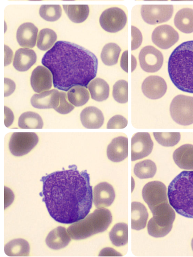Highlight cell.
<instances>
[{"label": "cell", "mask_w": 193, "mask_h": 257, "mask_svg": "<svg viewBox=\"0 0 193 257\" xmlns=\"http://www.w3.org/2000/svg\"><path fill=\"white\" fill-rule=\"evenodd\" d=\"M43 201L57 222L73 224L89 215L93 202L92 187L87 171L80 172L76 165L56 171L41 179Z\"/></svg>", "instance_id": "obj_1"}, {"label": "cell", "mask_w": 193, "mask_h": 257, "mask_svg": "<svg viewBox=\"0 0 193 257\" xmlns=\"http://www.w3.org/2000/svg\"><path fill=\"white\" fill-rule=\"evenodd\" d=\"M42 64L52 73L53 86L65 92L76 86L88 88L98 69L95 55L79 45L64 41L56 42L46 52Z\"/></svg>", "instance_id": "obj_2"}, {"label": "cell", "mask_w": 193, "mask_h": 257, "mask_svg": "<svg viewBox=\"0 0 193 257\" xmlns=\"http://www.w3.org/2000/svg\"><path fill=\"white\" fill-rule=\"evenodd\" d=\"M168 72L176 88L193 93V41L180 44L172 52L168 62Z\"/></svg>", "instance_id": "obj_3"}, {"label": "cell", "mask_w": 193, "mask_h": 257, "mask_svg": "<svg viewBox=\"0 0 193 257\" xmlns=\"http://www.w3.org/2000/svg\"><path fill=\"white\" fill-rule=\"evenodd\" d=\"M167 197L176 213L193 218V171H183L171 181Z\"/></svg>", "instance_id": "obj_4"}, {"label": "cell", "mask_w": 193, "mask_h": 257, "mask_svg": "<svg viewBox=\"0 0 193 257\" xmlns=\"http://www.w3.org/2000/svg\"><path fill=\"white\" fill-rule=\"evenodd\" d=\"M112 222V215L109 210L97 209L84 219L73 223L67 231L73 239H84L106 231Z\"/></svg>", "instance_id": "obj_5"}, {"label": "cell", "mask_w": 193, "mask_h": 257, "mask_svg": "<svg viewBox=\"0 0 193 257\" xmlns=\"http://www.w3.org/2000/svg\"><path fill=\"white\" fill-rule=\"evenodd\" d=\"M150 210L153 217L147 225L148 233L155 238L163 237L172 229L175 218V211L169 202L159 204Z\"/></svg>", "instance_id": "obj_6"}, {"label": "cell", "mask_w": 193, "mask_h": 257, "mask_svg": "<svg viewBox=\"0 0 193 257\" xmlns=\"http://www.w3.org/2000/svg\"><path fill=\"white\" fill-rule=\"evenodd\" d=\"M170 112L176 123L184 126L193 124V97L176 96L171 101Z\"/></svg>", "instance_id": "obj_7"}, {"label": "cell", "mask_w": 193, "mask_h": 257, "mask_svg": "<svg viewBox=\"0 0 193 257\" xmlns=\"http://www.w3.org/2000/svg\"><path fill=\"white\" fill-rule=\"evenodd\" d=\"M39 141L35 133H14L10 139V152L16 157L24 156L35 148Z\"/></svg>", "instance_id": "obj_8"}, {"label": "cell", "mask_w": 193, "mask_h": 257, "mask_svg": "<svg viewBox=\"0 0 193 257\" xmlns=\"http://www.w3.org/2000/svg\"><path fill=\"white\" fill-rule=\"evenodd\" d=\"M126 23L127 16L125 12L117 7L105 10L102 12L100 18L101 27L110 33L120 31L125 27Z\"/></svg>", "instance_id": "obj_9"}, {"label": "cell", "mask_w": 193, "mask_h": 257, "mask_svg": "<svg viewBox=\"0 0 193 257\" xmlns=\"http://www.w3.org/2000/svg\"><path fill=\"white\" fill-rule=\"evenodd\" d=\"M173 12L171 5H143L141 11L143 20L150 25L169 21Z\"/></svg>", "instance_id": "obj_10"}, {"label": "cell", "mask_w": 193, "mask_h": 257, "mask_svg": "<svg viewBox=\"0 0 193 257\" xmlns=\"http://www.w3.org/2000/svg\"><path fill=\"white\" fill-rule=\"evenodd\" d=\"M142 197L150 209L159 204L168 202L166 187L159 181L147 183L143 187Z\"/></svg>", "instance_id": "obj_11"}, {"label": "cell", "mask_w": 193, "mask_h": 257, "mask_svg": "<svg viewBox=\"0 0 193 257\" xmlns=\"http://www.w3.org/2000/svg\"><path fill=\"white\" fill-rule=\"evenodd\" d=\"M139 63L143 71L154 73L161 68L163 63L162 53L153 46L142 49L139 55Z\"/></svg>", "instance_id": "obj_12"}, {"label": "cell", "mask_w": 193, "mask_h": 257, "mask_svg": "<svg viewBox=\"0 0 193 257\" xmlns=\"http://www.w3.org/2000/svg\"><path fill=\"white\" fill-rule=\"evenodd\" d=\"M153 142L147 133H138L131 139V160L135 161L144 158L151 153Z\"/></svg>", "instance_id": "obj_13"}, {"label": "cell", "mask_w": 193, "mask_h": 257, "mask_svg": "<svg viewBox=\"0 0 193 257\" xmlns=\"http://www.w3.org/2000/svg\"><path fill=\"white\" fill-rule=\"evenodd\" d=\"M151 38L156 46L163 50H167L178 42L179 34L172 27L162 25L155 28Z\"/></svg>", "instance_id": "obj_14"}, {"label": "cell", "mask_w": 193, "mask_h": 257, "mask_svg": "<svg viewBox=\"0 0 193 257\" xmlns=\"http://www.w3.org/2000/svg\"><path fill=\"white\" fill-rule=\"evenodd\" d=\"M167 84L165 80L158 76H150L143 81L142 91L149 99L155 100L165 95L167 91Z\"/></svg>", "instance_id": "obj_15"}, {"label": "cell", "mask_w": 193, "mask_h": 257, "mask_svg": "<svg viewBox=\"0 0 193 257\" xmlns=\"http://www.w3.org/2000/svg\"><path fill=\"white\" fill-rule=\"evenodd\" d=\"M116 194L112 185L107 182H101L93 190V203L97 209H105L113 203Z\"/></svg>", "instance_id": "obj_16"}, {"label": "cell", "mask_w": 193, "mask_h": 257, "mask_svg": "<svg viewBox=\"0 0 193 257\" xmlns=\"http://www.w3.org/2000/svg\"><path fill=\"white\" fill-rule=\"evenodd\" d=\"M53 76L49 69L43 66L37 67L31 77V86L36 92L48 91L52 87Z\"/></svg>", "instance_id": "obj_17"}, {"label": "cell", "mask_w": 193, "mask_h": 257, "mask_svg": "<svg viewBox=\"0 0 193 257\" xmlns=\"http://www.w3.org/2000/svg\"><path fill=\"white\" fill-rule=\"evenodd\" d=\"M33 107L38 109H55L60 103V92L56 89L35 94L31 98Z\"/></svg>", "instance_id": "obj_18"}, {"label": "cell", "mask_w": 193, "mask_h": 257, "mask_svg": "<svg viewBox=\"0 0 193 257\" xmlns=\"http://www.w3.org/2000/svg\"><path fill=\"white\" fill-rule=\"evenodd\" d=\"M128 156V140L124 137L114 138L107 149V156L113 162H120Z\"/></svg>", "instance_id": "obj_19"}, {"label": "cell", "mask_w": 193, "mask_h": 257, "mask_svg": "<svg viewBox=\"0 0 193 257\" xmlns=\"http://www.w3.org/2000/svg\"><path fill=\"white\" fill-rule=\"evenodd\" d=\"M38 34V28L34 24L26 23L19 27L16 38L20 46L33 48L36 46Z\"/></svg>", "instance_id": "obj_20"}, {"label": "cell", "mask_w": 193, "mask_h": 257, "mask_svg": "<svg viewBox=\"0 0 193 257\" xmlns=\"http://www.w3.org/2000/svg\"><path fill=\"white\" fill-rule=\"evenodd\" d=\"M80 119L84 127L88 129H98L102 127L104 122L103 113L100 109L95 107H88L83 110Z\"/></svg>", "instance_id": "obj_21"}, {"label": "cell", "mask_w": 193, "mask_h": 257, "mask_svg": "<svg viewBox=\"0 0 193 257\" xmlns=\"http://www.w3.org/2000/svg\"><path fill=\"white\" fill-rule=\"evenodd\" d=\"M71 236L64 227H57L48 234L46 238L47 246L53 250H60L68 245Z\"/></svg>", "instance_id": "obj_22"}, {"label": "cell", "mask_w": 193, "mask_h": 257, "mask_svg": "<svg viewBox=\"0 0 193 257\" xmlns=\"http://www.w3.org/2000/svg\"><path fill=\"white\" fill-rule=\"evenodd\" d=\"M37 60V56L34 50L30 48H20L15 53L14 66L20 72L27 71Z\"/></svg>", "instance_id": "obj_23"}, {"label": "cell", "mask_w": 193, "mask_h": 257, "mask_svg": "<svg viewBox=\"0 0 193 257\" xmlns=\"http://www.w3.org/2000/svg\"><path fill=\"white\" fill-rule=\"evenodd\" d=\"M173 160L180 169L193 170V145H184L173 153Z\"/></svg>", "instance_id": "obj_24"}, {"label": "cell", "mask_w": 193, "mask_h": 257, "mask_svg": "<svg viewBox=\"0 0 193 257\" xmlns=\"http://www.w3.org/2000/svg\"><path fill=\"white\" fill-rule=\"evenodd\" d=\"M149 217L148 212L142 203L133 202L131 204V228L135 230L145 228Z\"/></svg>", "instance_id": "obj_25"}, {"label": "cell", "mask_w": 193, "mask_h": 257, "mask_svg": "<svg viewBox=\"0 0 193 257\" xmlns=\"http://www.w3.org/2000/svg\"><path fill=\"white\" fill-rule=\"evenodd\" d=\"M175 26L184 34L193 32V10L183 8L179 11L174 18Z\"/></svg>", "instance_id": "obj_26"}, {"label": "cell", "mask_w": 193, "mask_h": 257, "mask_svg": "<svg viewBox=\"0 0 193 257\" xmlns=\"http://www.w3.org/2000/svg\"><path fill=\"white\" fill-rule=\"evenodd\" d=\"M92 99L97 101H103L108 99L110 88L109 84L103 79H94L88 87Z\"/></svg>", "instance_id": "obj_27"}, {"label": "cell", "mask_w": 193, "mask_h": 257, "mask_svg": "<svg viewBox=\"0 0 193 257\" xmlns=\"http://www.w3.org/2000/svg\"><path fill=\"white\" fill-rule=\"evenodd\" d=\"M4 251L10 256H28L30 255V246L24 239H15L6 244Z\"/></svg>", "instance_id": "obj_28"}, {"label": "cell", "mask_w": 193, "mask_h": 257, "mask_svg": "<svg viewBox=\"0 0 193 257\" xmlns=\"http://www.w3.org/2000/svg\"><path fill=\"white\" fill-rule=\"evenodd\" d=\"M109 237L114 246L125 245L128 242V225L125 223H117L110 231Z\"/></svg>", "instance_id": "obj_29"}, {"label": "cell", "mask_w": 193, "mask_h": 257, "mask_svg": "<svg viewBox=\"0 0 193 257\" xmlns=\"http://www.w3.org/2000/svg\"><path fill=\"white\" fill-rule=\"evenodd\" d=\"M63 8L68 18L73 23H83L88 18L89 7L87 5H64Z\"/></svg>", "instance_id": "obj_30"}, {"label": "cell", "mask_w": 193, "mask_h": 257, "mask_svg": "<svg viewBox=\"0 0 193 257\" xmlns=\"http://www.w3.org/2000/svg\"><path fill=\"white\" fill-rule=\"evenodd\" d=\"M19 126L23 129H42L44 123L42 117L38 113L29 111L20 116Z\"/></svg>", "instance_id": "obj_31"}, {"label": "cell", "mask_w": 193, "mask_h": 257, "mask_svg": "<svg viewBox=\"0 0 193 257\" xmlns=\"http://www.w3.org/2000/svg\"><path fill=\"white\" fill-rule=\"evenodd\" d=\"M121 51V48L116 44L111 43L105 45L101 55L102 62L108 66L116 65Z\"/></svg>", "instance_id": "obj_32"}, {"label": "cell", "mask_w": 193, "mask_h": 257, "mask_svg": "<svg viewBox=\"0 0 193 257\" xmlns=\"http://www.w3.org/2000/svg\"><path fill=\"white\" fill-rule=\"evenodd\" d=\"M68 100L75 107H81L87 103L90 95L88 89L84 87L76 86L68 92Z\"/></svg>", "instance_id": "obj_33"}, {"label": "cell", "mask_w": 193, "mask_h": 257, "mask_svg": "<svg viewBox=\"0 0 193 257\" xmlns=\"http://www.w3.org/2000/svg\"><path fill=\"white\" fill-rule=\"evenodd\" d=\"M156 172L157 166L155 163L149 160L137 163L134 168L135 176L142 179L153 178Z\"/></svg>", "instance_id": "obj_34"}, {"label": "cell", "mask_w": 193, "mask_h": 257, "mask_svg": "<svg viewBox=\"0 0 193 257\" xmlns=\"http://www.w3.org/2000/svg\"><path fill=\"white\" fill-rule=\"evenodd\" d=\"M57 36L55 31L48 28L41 30L38 35V48L40 50L47 51L50 50L54 46Z\"/></svg>", "instance_id": "obj_35"}, {"label": "cell", "mask_w": 193, "mask_h": 257, "mask_svg": "<svg viewBox=\"0 0 193 257\" xmlns=\"http://www.w3.org/2000/svg\"><path fill=\"white\" fill-rule=\"evenodd\" d=\"M39 14L46 21L56 22L61 18L62 10L59 5H44L40 7Z\"/></svg>", "instance_id": "obj_36"}, {"label": "cell", "mask_w": 193, "mask_h": 257, "mask_svg": "<svg viewBox=\"0 0 193 257\" xmlns=\"http://www.w3.org/2000/svg\"><path fill=\"white\" fill-rule=\"evenodd\" d=\"M113 96L119 103H126L128 101V84L124 80H118L114 85Z\"/></svg>", "instance_id": "obj_37"}, {"label": "cell", "mask_w": 193, "mask_h": 257, "mask_svg": "<svg viewBox=\"0 0 193 257\" xmlns=\"http://www.w3.org/2000/svg\"><path fill=\"white\" fill-rule=\"evenodd\" d=\"M153 136L158 144L164 147L174 146L180 140V134L179 133H154Z\"/></svg>", "instance_id": "obj_38"}, {"label": "cell", "mask_w": 193, "mask_h": 257, "mask_svg": "<svg viewBox=\"0 0 193 257\" xmlns=\"http://www.w3.org/2000/svg\"><path fill=\"white\" fill-rule=\"evenodd\" d=\"M75 108V106L70 103L67 93L64 92H60V103L59 107L55 110L59 113L65 115L71 112Z\"/></svg>", "instance_id": "obj_39"}, {"label": "cell", "mask_w": 193, "mask_h": 257, "mask_svg": "<svg viewBox=\"0 0 193 257\" xmlns=\"http://www.w3.org/2000/svg\"><path fill=\"white\" fill-rule=\"evenodd\" d=\"M128 125V120L121 115L114 116L109 120L107 124L108 129H122Z\"/></svg>", "instance_id": "obj_40"}, {"label": "cell", "mask_w": 193, "mask_h": 257, "mask_svg": "<svg viewBox=\"0 0 193 257\" xmlns=\"http://www.w3.org/2000/svg\"><path fill=\"white\" fill-rule=\"evenodd\" d=\"M131 35H132L131 50L133 51L141 46L143 38L141 31L134 26L131 27Z\"/></svg>", "instance_id": "obj_41"}, {"label": "cell", "mask_w": 193, "mask_h": 257, "mask_svg": "<svg viewBox=\"0 0 193 257\" xmlns=\"http://www.w3.org/2000/svg\"><path fill=\"white\" fill-rule=\"evenodd\" d=\"M4 85H5V90H4V96L8 97L13 93L16 89V84L14 81L8 78L4 79Z\"/></svg>", "instance_id": "obj_42"}, {"label": "cell", "mask_w": 193, "mask_h": 257, "mask_svg": "<svg viewBox=\"0 0 193 257\" xmlns=\"http://www.w3.org/2000/svg\"><path fill=\"white\" fill-rule=\"evenodd\" d=\"M4 115H5V119H4V123L7 127H9L13 123L14 120V115L13 112L9 108L4 107Z\"/></svg>", "instance_id": "obj_43"}, {"label": "cell", "mask_w": 193, "mask_h": 257, "mask_svg": "<svg viewBox=\"0 0 193 257\" xmlns=\"http://www.w3.org/2000/svg\"><path fill=\"white\" fill-rule=\"evenodd\" d=\"M100 256H122L120 252H118L114 248L106 247L101 250L99 253Z\"/></svg>", "instance_id": "obj_44"}, {"label": "cell", "mask_w": 193, "mask_h": 257, "mask_svg": "<svg viewBox=\"0 0 193 257\" xmlns=\"http://www.w3.org/2000/svg\"><path fill=\"white\" fill-rule=\"evenodd\" d=\"M128 51H125L123 53L121 59V67L123 70L126 72H128Z\"/></svg>", "instance_id": "obj_45"}, {"label": "cell", "mask_w": 193, "mask_h": 257, "mask_svg": "<svg viewBox=\"0 0 193 257\" xmlns=\"http://www.w3.org/2000/svg\"><path fill=\"white\" fill-rule=\"evenodd\" d=\"M12 58H13V52L11 49L7 46H5V66L10 64L12 63Z\"/></svg>", "instance_id": "obj_46"}, {"label": "cell", "mask_w": 193, "mask_h": 257, "mask_svg": "<svg viewBox=\"0 0 193 257\" xmlns=\"http://www.w3.org/2000/svg\"><path fill=\"white\" fill-rule=\"evenodd\" d=\"M8 191L7 190L6 187H5V207L7 208L8 206L11 205L12 202H13L14 199V194L12 193V191L10 190V192L9 194H8Z\"/></svg>", "instance_id": "obj_47"}, {"label": "cell", "mask_w": 193, "mask_h": 257, "mask_svg": "<svg viewBox=\"0 0 193 257\" xmlns=\"http://www.w3.org/2000/svg\"><path fill=\"white\" fill-rule=\"evenodd\" d=\"M131 58H132V60H131V63H132V65H131L132 69H131V71L133 72L137 66V61L133 55L131 56Z\"/></svg>", "instance_id": "obj_48"}, {"label": "cell", "mask_w": 193, "mask_h": 257, "mask_svg": "<svg viewBox=\"0 0 193 257\" xmlns=\"http://www.w3.org/2000/svg\"><path fill=\"white\" fill-rule=\"evenodd\" d=\"M132 182H133V187H132V191L134 190V181L133 178H132Z\"/></svg>", "instance_id": "obj_49"}, {"label": "cell", "mask_w": 193, "mask_h": 257, "mask_svg": "<svg viewBox=\"0 0 193 257\" xmlns=\"http://www.w3.org/2000/svg\"><path fill=\"white\" fill-rule=\"evenodd\" d=\"M191 247H192V251H193V238L191 240Z\"/></svg>", "instance_id": "obj_50"}]
</instances>
